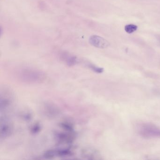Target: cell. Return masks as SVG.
<instances>
[{
  "label": "cell",
  "mask_w": 160,
  "mask_h": 160,
  "mask_svg": "<svg viewBox=\"0 0 160 160\" xmlns=\"http://www.w3.org/2000/svg\"><path fill=\"white\" fill-rule=\"evenodd\" d=\"M61 58L69 66H73L78 63V58L76 56H73L68 53L63 52L62 53Z\"/></svg>",
  "instance_id": "4"
},
{
  "label": "cell",
  "mask_w": 160,
  "mask_h": 160,
  "mask_svg": "<svg viewBox=\"0 0 160 160\" xmlns=\"http://www.w3.org/2000/svg\"><path fill=\"white\" fill-rule=\"evenodd\" d=\"M41 125L39 123H36L32 127L31 131V132L32 133H37L39 132V131L41 130Z\"/></svg>",
  "instance_id": "11"
},
{
  "label": "cell",
  "mask_w": 160,
  "mask_h": 160,
  "mask_svg": "<svg viewBox=\"0 0 160 160\" xmlns=\"http://www.w3.org/2000/svg\"><path fill=\"white\" fill-rule=\"evenodd\" d=\"M138 27L136 25L130 24L126 25L124 28L125 32L128 33H132L137 30Z\"/></svg>",
  "instance_id": "9"
},
{
  "label": "cell",
  "mask_w": 160,
  "mask_h": 160,
  "mask_svg": "<svg viewBox=\"0 0 160 160\" xmlns=\"http://www.w3.org/2000/svg\"><path fill=\"white\" fill-rule=\"evenodd\" d=\"M83 155L85 157H89V159H91L92 157H93V159H95L94 157H97L98 156V153L93 150H87L83 152Z\"/></svg>",
  "instance_id": "8"
},
{
  "label": "cell",
  "mask_w": 160,
  "mask_h": 160,
  "mask_svg": "<svg viewBox=\"0 0 160 160\" xmlns=\"http://www.w3.org/2000/svg\"><path fill=\"white\" fill-rule=\"evenodd\" d=\"M87 66L90 69L95 72L97 73H102L103 72V69L101 67H98L97 66L92 64V63H87Z\"/></svg>",
  "instance_id": "7"
},
{
  "label": "cell",
  "mask_w": 160,
  "mask_h": 160,
  "mask_svg": "<svg viewBox=\"0 0 160 160\" xmlns=\"http://www.w3.org/2000/svg\"><path fill=\"white\" fill-rule=\"evenodd\" d=\"M12 132V127L10 123L6 121L3 120V122L1 121V139H4L8 137Z\"/></svg>",
  "instance_id": "5"
},
{
  "label": "cell",
  "mask_w": 160,
  "mask_h": 160,
  "mask_svg": "<svg viewBox=\"0 0 160 160\" xmlns=\"http://www.w3.org/2000/svg\"><path fill=\"white\" fill-rule=\"evenodd\" d=\"M61 127L67 132H72L73 131V127L69 122H63L61 123Z\"/></svg>",
  "instance_id": "10"
},
{
  "label": "cell",
  "mask_w": 160,
  "mask_h": 160,
  "mask_svg": "<svg viewBox=\"0 0 160 160\" xmlns=\"http://www.w3.org/2000/svg\"><path fill=\"white\" fill-rule=\"evenodd\" d=\"M19 80L29 84H39L44 82L46 77L44 73L33 69H23L17 72Z\"/></svg>",
  "instance_id": "1"
},
{
  "label": "cell",
  "mask_w": 160,
  "mask_h": 160,
  "mask_svg": "<svg viewBox=\"0 0 160 160\" xmlns=\"http://www.w3.org/2000/svg\"><path fill=\"white\" fill-rule=\"evenodd\" d=\"M159 42H160V37H159Z\"/></svg>",
  "instance_id": "12"
},
{
  "label": "cell",
  "mask_w": 160,
  "mask_h": 160,
  "mask_svg": "<svg viewBox=\"0 0 160 160\" xmlns=\"http://www.w3.org/2000/svg\"><path fill=\"white\" fill-rule=\"evenodd\" d=\"M89 42L92 46L102 49L107 48L110 45L108 41L97 35L91 36L89 39Z\"/></svg>",
  "instance_id": "3"
},
{
  "label": "cell",
  "mask_w": 160,
  "mask_h": 160,
  "mask_svg": "<svg viewBox=\"0 0 160 160\" xmlns=\"http://www.w3.org/2000/svg\"><path fill=\"white\" fill-rule=\"evenodd\" d=\"M71 132L59 133L57 135V138L59 141L62 143H71L74 138Z\"/></svg>",
  "instance_id": "6"
},
{
  "label": "cell",
  "mask_w": 160,
  "mask_h": 160,
  "mask_svg": "<svg viewBox=\"0 0 160 160\" xmlns=\"http://www.w3.org/2000/svg\"><path fill=\"white\" fill-rule=\"evenodd\" d=\"M138 132L142 137L147 138L160 137V128L150 123L140 124L138 127Z\"/></svg>",
  "instance_id": "2"
}]
</instances>
